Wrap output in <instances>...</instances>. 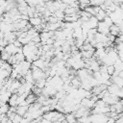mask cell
<instances>
[{
	"label": "cell",
	"instance_id": "obj_1",
	"mask_svg": "<svg viewBox=\"0 0 123 123\" xmlns=\"http://www.w3.org/2000/svg\"><path fill=\"white\" fill-rule=\"evenodd\" d=\"M90 120L91 123H106L109 120V117L102 113H91Z\"/></svg>",
	"mask_w": 123,
	"mask_h": 123
},
{
	"label": "cell",
	"instance_id": "obj_2",
	"mask_svg": "<svg viewBox=\"0 0 123 123\" xmlns=\"http://www.w3.org/2000/svg\"><path fill=\"white\" fill-rule=\"evenodd\" d=\"M9 54H11L12 56H13V55H15V54H17L18 52H20V51H22V47H16L13 43H9L5 48H4Z\"/></svg>",
	"mask_w": 123,
	"mask_h": 123
},
{
	"label": "cell",
	"instance_id": "obj_3",
	"mask_svg": "<svg viewBox=\"0 0 123 123\" xmlns=\"http://www.w3.org/2000/svg\"><path fill=\"white\" fill-rule=\"evenodd\" d=\"M97 32L108 36V35H110V27L104 21H99L98 26H97Z\"/></svg>",
	"mask_w": 123,
	"mask_h": 123
},
{
	"label": "cell",
	"instance_id": "obj_4",
	"mask_svg": "<svg viewBox=\"0 0 123 123\" xmlns=\"http://www.w3.org/2000/svg\"><path fill=\"white\" fill-rule=\"evenodd\" d=\"M44 20L45 19H42L40 16H33V17H30L29 18V23L32 27H37L39 26L40 24L44 23Z\"/></svg>",
	"mask_w": 123,
	"mask_h": 123
},
{
	"label": "cell",
	"instance_id": "obj_5",
	"mask_svg": "<svg viewBox=\"0 0 123 123\" xmlns=\"http://www.w3.org/2000/svg\"><path fill=\"white\" fill-rule=\"evenodd\" d=\"M21 82L18 80V79H15V80H13L12 81V85H11V86L9 87V91H11L12 93H16L17 92V89L20 87V86H21Z\"/></svg>",
	"mask_w": 123,
	"mask_h": 123
},
{
	"label": "cell",
	"instance_id": "obj_6",
	"mask_svg": "<svg viewBox=\"0 0 123 123\" xmlns=\"http://www.w3.org/2000/svg\"><path fill=\"white\" fill-rule=\"evenodd\" d=\"M7 41L8 43H13V41L15 39H17V37H16V34L15 32H9V33H6L4 34V37H3Z\"/></svg>",
	"mask_w": 123,
	"mask_h": 123
},
{
	"label": "cell",
	"instance_id": "obj_7",
	"mask_svg": "<svg viewBox=\"0 0 123 123\" xmlns=\"http://www.w3.org/2000/svg\"><path fill=\"white\" fill-rule=\"evenodd\" d=\"M110 35L117 37L120 36V28L118 25L116 24H112L111 27H110Z\"/></svg>",
	"mask_w": 123,
	"mask_h": 123
},
{
	"label": "cell",
	"instance_id": "obj_8",
	"mask_svg": "<svg viewBox=\"0 0 123 123\" xmlns=\"http://www.w3.org/2000/svg\"><path fill=\"white\" fill-rule=\"evenodd\" d=\"M107 90H108V92H109L110 94L118 95V92H119V90H120V87H118V86H117L116 85H114V84H111V85H110V86H108Z\"/></svg>",
	"mask_w": 123,
	"mask_h": 123
},
{
	"label": "cell",
	"instance_id": "obj_9",
	"mask_svg": "<svg viewBox=\"0 0 123 123\" xmlns=\"http://www.w3.org/2000/svg\"><path fill=\"white\" fill-rule=\"evenodd\" d=\"M29 106H17L16 107V113L20 116H25V114L28 112Z\"/></svg>",
	"mask_w": 123,
	"mask_h": 123
},
{
	"label": "cell",
	"instance_id": "obj_10",
	"mask_svg": "<svg viewBox=\"0 0 123 123\" xmlns=\"http://www.w3.org/2000/svg\"><path fill=\"white\" fill-rule=\"evenodd\" d=\"M98 23H99V20H98L95 16H91V17L87 20V24H88V26H89L90 29H97Z\"/></svg>",
	"mask_w": 123,
	"mask_h": 123
},
{
	"label": "cell",
	"instance_id": "obj_11",
	"mask_svg": "<svg viewBox=\"0 0 123 123\" xmlns=\"http://www.w3.org/2000/svg\"><path fill=\"white\" fill-rule=\"evenodd\" d=\"M37 95H35L33 92H31V93H29V94L27 95V97H26L25 101H26L27 105H29V106H30L31 104H33V103L37 102Z\"/></svg>",
	"mask_w": 123,
	"mask_h": 123
},
{
	"label": "cell",
	"instance_id": "obj_12",
	"mask_svg": "<svg viewBox=\"0 0 123 123\" xmlns=\"http://www.w3.org/2000/svg\"><path fill=\"white\" fill-rule=\"evenodd\" d=\"M17 98H18V94L17 93H12L10 100H9V105L10 107H17Z\"/></svg>",
	"mask_w": 123,
	"mask_h": 123
},
{
	"label": "cell",
	"instance_id": "obj_13",
	"mask_svg": "<svg viewBox=\"0 0 123 123\" xmlns=\"http://www.w3.org/2000/svg\"><path fill=\"white\" fill-rule=\"evenodd\" d=\"M107 15H108V14H107V12L104 11V10H102V9L100 8V10H99V11L97 12V13L95 14V17H96L99 21H103Z\"/></svg>",
	"mask_w": 123,
	"mask_h": 123
},
{
	"label": "cell",
	"instance_id": "obj_14",
	"mask_svg": "<svg viewBox=\"0 0 123 123\" xmlns=\"http://www.w3.org/2000/svg\"><path fill=\"white\" fill-rule=\"evenodd\" d=\"M70 85H71L74 88H79V87H81V80H80L77 76H74V77L71 79Z\"/></svg>",
	"mask_w": 123,
	"mask_h": 123
},
{
	"label": "cell",
	"instance_id": "obj_15",
	"mask_svg": "<svg viewBox=\"0 0 123 123\" xmlns=\"http://www.w3.org/2000/svg\"><path fill=\"white\" fill-rule=\"evenodd\" d=\"M65 120H66L67 123H78L77 122V118H76V116L74 115L73 112L66 113L65 114Z\"/></svg>",
	"mask_w": 123,
	"mask_h": 123
},
{
	"label": "cell",
	"instance_id": "obj_16",
	"mask_svg": "<svg viewBox=\"0 0 123 123\" xmlns=\"http://www.w3.org/2000/svg\"><path fill=\"white\" fill-rule=\"evenodd\" d=\"M53 15H54L59 21H63L64 16H65V13H64V12H62V11H61V10H58V11H56V12L53 13Z\"/></svg>",
	"mask_w": 123,
	"mask_h": 123
},
{
	"label": "cell",
	"instance_id": "obj_17",
	"mask_svg": "<svg viewBox=\"0 0 123 123\" xmlns=\"http://www.w3.org/2000/svg\"><path fill=\"white\" fill-rule=\"evenodd\" d=\"M11 57H12V55L9 54L5 49L2 50V52H1V54H0V60H2V61H4V62H8Z\"/></svg>",
	"mask_w": 123,
	"mask_h": 123
},
{
	"label": "cell",
	"instance_id": "obj_18",
	"mask_svg": "<svg viewBox=\"0 0 123 123\" xmlns=\"http://www.w3.org/2000/svg\"><path fill=\"white\" fill-rule=\"evenodd\" d=\"M10 110V105L9 104H2L0 105V113L1 114H7Z\"/></svg>",
	"mask_w": 123,
	"mask_h": 123
},
{
	"label": "cell",
	"instance_id": "obj_19",
	"mask_svg": "<svg viewBox=\"0 0 123 123\" xmlns=\"http://www.w3.org/2000/svg\"><path fill=\"white\" fill-rule=\"evenodd\" d=\"M77 122L78 123H91L90 115H88V116H82V117L77 119Z\"/></svg>",
	"mask_w": 123,
	"mask_h": 123
},
{
	"label": "cell",
	"instance_id": "obj_20",
	"mask_svg": "<svg viewBox=\"0 0 123 123\" xmlns=\"http://www.w3.org/2000/svg\"><path fill=\"white\" fill-rule=\"evenodd\" d=\"M105 3V0H90V5L93 7H100Z\"/></svg>",
	"mask_w": 123,
	"mask_h": 123
},
{
	"label": "cell",
	"instance_id": "obj_21",
	"mask_svg": "<svg viewBox=\"0 0 123 123\" xmlns=\"http://www.w3.org/2000/svg\"><path fill=\"white\" fill-rule=\"evenodd\" d=\"M115 72V68L113 65H108L107 66V73L110 75V76H112Z\"/></svg>",
	"mask_w": 123,
	"mask_h": 123
},
{
	"label": "cell",
	"instance_id": "obj_22",
	"mask_svg": "<svg viewBox=\"0 0 123 123\" xmlns=\"http://www.w3.org/2000/svg\"><path fill=\"white\" fill-rule=\"evenodd\" d=\"M103 21H104V22H105V23H106V24H107V25H108L109 27H111V25L113 24V22H112V20L111 19V17H110L109 15H107V16L105 17V19H104Z\"/></svg>",
	"mask_w": 123,
	"mask_h": 123
},
{
	"label": "cell",
	"instance_id": "obj_23",
	"mask_svg": "<svg viewBox=\"0 0 123 123\" xmlns=\"http://www.w3.org/2000/svg\"><path fill=\"white\" fill-rule=\"evenodd\" d=\"M6 12H5V10H4V8H2V7H0V18L4 15V13H5Z\"/></svg>",
	"mask_w": 123,
	"mask_h": 123
},
{
	"label": "cell",
	"instance_id": "obj_24",
	"mask_svg": "<svg viewBox=\"0 0 123 123\" xmlns=\"http://www.w3.org/2000/svg\"><path fill=\"white\" fill-rule=\"evenodd\" d=\"M3 49H4V48H3V47H1V46H0V54H1V52H2V50H3Z\"/></svg>",
	"mask_w": 123,
	"mask_h": 123
},
{
	"label": "cell",
	"instance_id": "obj_25",
	"mask_svg": "<svg viewBox=\"0 0 123 123\" xmlns=\"http://www.w3.org/2000/svg\"><path fill=\"white\" fill-rule=\"evenodd\" d=\"M62 123H67V122H66V120H65V119H64V120H63V121H62Z\"/></svg>",
	"mask_w": 123,
	"mask_h": 123
}]
</instances>
